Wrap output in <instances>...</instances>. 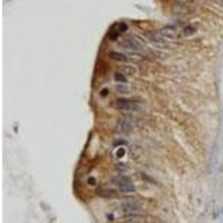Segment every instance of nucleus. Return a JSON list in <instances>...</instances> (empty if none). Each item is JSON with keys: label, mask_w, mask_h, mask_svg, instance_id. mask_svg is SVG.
I'll return each instance as SVG.
<instances>
[{"label": "nucleus", "mask_w": 223, "mask_h": 223, "mask_svg": "<svg viewBox=\"0 0 223 223\" xmlns=\"http://www.w3.org/2000/svg\"><path fill=\"white\" fill-rule=\"evenodd\" d=\"M114 107L116 109L121 112H134L138 109V106L135 101H132V100H128V99H118L115 101L114 104Z\"/></svg>", "instance_id": "nucleus-1"}, {"label": "nucleus", "mask_w": 223, "mask_h": 223, "mask_svg": "<svg viewBox=\"0 0 223 223\" xmlns=\"http://www.w3.org/2000/svg\"><path fill=\"white\" fill-rule=\"evenodd\" d=\"M140 203L135 200H126L121 205V209H122L123 213H125V215H132V214L136 213L140 210Z\"/></svg>", "instance_id": "nucleus-2"}, {"label": "nucleus", "mask_w": 223, "mask_h": 223, "mask_svg": "<svg viewBox=\"0 0 223 223\" xmlns=\"http://www.w3.org/2000/svg\"><path fill=\"white\" fill-rule=\"evenodd\" d=\"M117 187L122 193H133L135 192V186L127 179H119L117 180Z\"/></svg>", "instance_id": "nucleus-3"}, {"label": "nucleus", "mask_w": 223, "mask_h": 223, "mask_svg": "<svg viewBox=\"0 0 223 223\" xmlns=\"http://www.w3.org/2000/svg\"><path fill=\"white\" fill-rule=\"evenodd\" d=\"M160 33L162 36H164L166 38H171V39H175L179 37L180 32L179 29L174 26H168V27H164L160 30Z\"/></svg>", "instance_id": "nucleus-4"}, {"label": "nucleus", "mask_w": 223, "mask_h": 223, "mask_svg": "<svg viewBox=\"0 0 223 223\" xmlns=\"http://www.w3.org/2000/svg\"><path fill=\"white\" fill-rule=\"evenodd\" d=\"M145 36L151 43H153L155 45H159V46H164V45H166V40L160 32H148V33H146Z\"/></svg>", "instance_id": "nucleus-5"}, {"label": "nucleus", "mask_w": 223, "mask_h": 223, "mask_svg": "<svg viewBox=\"0 0 223 223\" xmlns=\"http://www.w3.org/2000/svg\"><path fill=\"white\" fill-rule=\"evenodd\" d=\"M122 46L128 50H133V52H140L143 48L142 45L138 43L137 40H135V39H127V40H125L122 44Z\"/></svg>", "instance_id": "nucleus-6"}, {"label": "nucleus", "mask_w": 223, "mask_h": 223, "mask_svg": "<svg viewBox=\"0 0 223 223\" xmlns=\"http://www.w3.org/2000/svg\"><path fill=\"white\" fill-rule=\"evenodd\" d=\"M118 129H119V132H122V133L127 134L129 132H132V129H133V123H132L131 119H128V118H124V119H122L118 123Z\"/></svg>", "instance_id": "nucleus-7"}, {"label": "nucleus", "mask_w": 223, "mask_h": 223, "mask_svg": "<svg viewBox=\"0 0 223 223\" xmlns=\"http://www.w3.org/2000/svg\"><path fill=\"white\" fill-rule=\"evenodd\" d=\"M111 57H112V59H114V60H116V61H121V63H127V61L131 60L128 55H125V54L118 53V52L111 53Z\"/></svg>", "instance_id": "nucleus-8"}, {"label": "nucleus", "mask_w": 223, "mask_h": 223, "mask_svg": "<svg viewBox=\"0 0 223 223\" xmlns=\"http://www.w3.org/2000/svg\"><path fill=\"white\" fill-rule=\"evenodd\" d=\"M97 194L99 196H103V197H113V196H115V192L114 191L103 190V188H99V190L97 191Z\"/></svg>", "instance_id": "nucleus-9"}, {"label": "nucleus", "mask_w": 223, "mask_h": 223, "mask_svg": "<svg viewBox=\"0 0 223 223\" xmlns=\"http://www.w3.org/2000/svg\"><path fill=\"white\" fill-rule=\"evenodd\" d=\"M116 90L119 93H123V94H126V93L129 92V87L128 85H123V84H119V85H116Z\"/></svg>", "instance_id": "nucleus-10"}, {"label": "nucleus", "mask_w": 223, "mask_h": 223, "mask_svg": "<svg viewBox=\"0 0 223 223\" xmlns=\"http://www.w3.org/2000/svg\"><path fill=\"white\" fill-rule=\"evenodd\" d=\"M114 78L116 81H119V83H126V77L123 74H119V73H116L114 75Z\"/></svg>", "instance_id": "nucleus-11"}, {"label": "nucleus", "mask_w": 223, "mask_h": 223, "mask_svg": "<svg viewBox=\"0 0 223 223\" xmlns=\"http://www.w3.org/2000/svg\"><path fill=\"white\" fill-rule=\"evenodd\" d=\"M194 31H195V29H194L193 27L188 26V27H186L184 29V35L185 36H191V35H193V33H194Z\"/></svg>", "instance_id": "nucleus-12"}, {"label": "nucleus", "mask_w": 223, "mask_h": 223, "mask_svg": "<svg viewBox=\"0 0 223 223\" xmlns=\"http://www.w3.org/2000/svg\"><path fill=\"white\" fill-rule=\"evenodd\" d=\"M118 32H119V30H118V29H117V31H115V30H112V31L109 32V35H108L109 39H112V40H116L117 37H118Z\"/></svg>", "instance_id": "nucleus-13"}, {"label": "nucleus", "mask_w": 223, "mask_h": 223, "mask_svg": "<svg viewBox=\"0 0 223 223\" xmlns=\"http://www.w3.org/2000/svg\"><path fill=\"white\" fill-rule=\"evenodd\" d=\"M126 29H127V26H126L125 24H119V25H118V30H119V32L125 31Z\"/></svg>", "instance_id": "nucleus-14"}, {"label": "nucleus", "mask_w": 223, "mask_h": 223, "mask_svg": "<svg viewBox=\"0 0 223 223\" xmlns=\"http://www.w3.org/2000/svg\"><path fill=\"white\" fill-rule=\"evenodd\" d=\"M116 154H117L118 157H122L123 155L125 154V149H124V148H119V149H118V151L116 152Z\"/></svg>", "instance_id": "nucleus-15"}, {"label": "nucleus", "mask_w": 223, "mask_h": 223, "mask_svg": "<svg viewBox=\"0 0 223 223\" xmlns=\"http://www.w3.org/2000/svg\"><path fill=\"white\" fill-rule=\"evenodd\" d=\"M95 182H96V181H95V179H94V177H89V180H88V183H89L90 185H95Z\"/></svg>", "instance_id": "nucleus-16"}, {"label": "nucleus", "mask_w": 223, "mask_h": 223, "mask_svg": "<svg viewBox=\"0 0 223 223\" xmlns=\"http://www.w3.org/2000/svg\"><path fill=\"white\" fill-rule=\"evenodd\" d=\"M107 94H108V90H107V89H103V90H101V96H106Z\"/></svg>", "instance_id": "nucleus-17"}]
</instances>
